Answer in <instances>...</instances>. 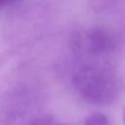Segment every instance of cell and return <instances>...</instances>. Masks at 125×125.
Returning <instances> with one entry per match:
<instances>
[{"label":"cell","mask_w":125,"mask_h":125,"mask_svg":"<svg viewBox=\"0 0 125 125\" xmlns=\"http://www.w3.org/2000/svg\"><path fill=\"white\" fill-rule=\"evenodd\" d=\"M80 98L94 105H109L120 93V82L113 66L102 60L82 63L72 76Z\"/></svg>","instance_id":"1"},{"label":"cell","mask_w":125,"mask_h":125,"mask_svg":"<svg viewBox=\"0 0 125 125\" xmlns=\"http://www.w3.org/2000/svg\"><path fill=\"white\" fill-rule=\"evenodd\" d=\"M71 49L82 56L102 59L112 54L119 45L118 34L105 25H93L75 30L69 38Z\"/></svg>","instance_id":"2"},{"label":"cell","mask_w":125,"mask_h":125,"mask_svg":"<svg viewBox=\"0 0 125 125\" xmlns=\"http://www.w3.org/2000/svg\"><path fill=\"white\" fill-rule=\"evenodd\" d=\"M84 125H110V124L106 116H104L103 113L94 112L86 118Z\"/></svg>","instance_id":"3"},{"label":"cell","mask_w":125,"mask_h":125,"mask_svg":"<svg viewBox=\"0 0 125 125\" xmlns=\"http://www.w3.org/2000/svg\"><path fill=\"white\" fill-rule=\"evenodd\" d=\"M18 0H0V7H4V6H7V5H10L14 2H16Z\"/></svg>","instance_id":"4"},{"label":"cell","mask_w":125,"mask_h":125,"mask_svg":"<svg viewBox=\"0 0 125 125\" xmlns=\"http://www.w3.org/2000/svg\"><path fill=\"white\" fill-rule=\"evenodd\" d=\"M123 120H124V123H125V107L123 109Z\"/></svg>","instance_id":"5"}]
</instances>
